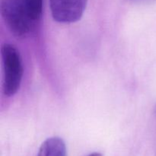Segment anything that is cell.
I'll list each match as a JSON object with an SVG mask.
<instances>
[{"label": "cell", "mask_w": 156, "mask_h": 156, "mask_svg": "<svg viewBox=\"0 0 156 156\" xmlns=\"http://www.w3.org/2000/svg\"><path fill=\"white\" fill-rule=\"evenodd\" d=\"M0 10L3 20L15 36L22 37L30 33L35 21L23 0H0Z\"/></svg>", "instance_id": "7a4b0ae2"}, {"label": "cell", "mask_w": 156, "mask_h": 156, "mask_svg": "<svg viewBox=\"0 0 156 156\" xmlns=\"http://www.w3.org/2000/svg\"><path fill=\"white\" fill-rule=\"evenodd\" d=\"M30 18L34 21L41 18L44 0H23Z\"/></svg>", "instance_id": "5b68a950"}, {"label": "cell", "mask_w": 156, "mask_h": 156, "mask_svg": "<svg viewBox=\"0 0 156 156\" xmlns=\"http://www.w3.org/2000/svg\"><path fill=\"white\" fill-rule=\"evenodd\" d=\"M88 156H102V155L101 153H98V152H93V153H91Z\"/></svg>", "instance_id": "8992f818"}, {"label": "cell", "mask_w": 156, "mask_h": 156, "mask_svg": "<svg viewBox=\"0 0 156 156\" xmlns=\"http://www.w3.org/2000/svg\"><path fill=\"white\" fill-rule=\"evenodd\" d=\"M133 1H138V2H146V1H149V0H133Z\"/></svg>", "instance_id": "52a82bcc"}, {"label": "cell", "mask_w": 156, "mask_h": 156, "mask_svg": "<svg viewBox=\"0 0 156 156\" xmlns=\"http://www.w3.org/2000/svg\"><path fill=\"white\" fill-rule=\"evenodd\" d=\"M37 156H66V146L61 138L51 137L42 143Z\"/></svg>", "instance_id": "277c9868"}, {"label": "cell", "mask_w": 156, "mask_h": 156, "mask_svg": "<svg viewBox=\"0 0 156 156\" xmlns=\"http://www.w3.org/2000/svg\"><path fill=\"white\" fill-rule=\"evenodd\" d=\"M3 65V92L10 97L16 94L23 76V65L18 49L10 44H5L1 48Z\"/></svg>", "instance_id": "6da1fadb"}, {"label": "cell", "mask_w": 156, "mask_h": 156, "mask_svg": "<svg viewBox=\"0 0 156 156\" xmlns=\"http://www.w3.org/2000/svg\"><path fill=\"white\" fill-rule=\"evenodd\" d=\"M88 0H50L52 16L60 23H73L82 18Z\"/></svg>", "instance_id": "3957f363"}]
</instances>
